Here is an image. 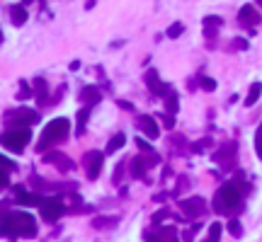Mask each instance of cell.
Masks as SVG:
<instances>
[{
    "label": "cell",
    "instance_id": "cell-1",
    "mask_svg": "<svg viewBox=\"0 0 262 242\" xmlns=\"http://www.w3.org/2000/svg\"><path fill=\"white\" fill-rule=\"evenodd\" d=\"M0 235H5V238H34L37 221H34V216H29L24 211L7 213L0 218Z\"/></svg>",
    "mask_w": 262,
    "mask_h": 242
},
{
    "label": "cell",
    "instance_id": "cell-2",
    "mask_svg": "<svg viewBox=\"0 0 262 242\" xmlns=\"http://www.w3.org/2000/svg\"><path fill=\"white\" fill-rule=\"evenodd\" d=\"M243 201V191L236 182H226V184L219 186L216 196H214V208L219 213H228V211H236Z\"/></svg>",
    "mask_w": 262,
    "mask_h": 242
},
{
    "label": "cell",
    "instance_id": "cell-3",
    "mask_svg": "<svg viewBox=\"0 0 262 242\" xmlns=\"http://www.w3.org/2000/svg\"><path fill=\"white\" fill-rule=\"evenodd\" d=\"M68 131H71V121L68 119H54L46 129H44V133H41V141L37 143V150H46L51 143H61L63 138H68Z\"/></svg>",
    "mask_w": 262,
    "mask_h": 242
},
{
    "label": "cell",
    "instance_id": "cell-4",
    "mask_svg": "<svg viewBox=\"0 0 262 242\" xmlns=\"http://www.w3.org/2000/svg\"><path fill=\"white\" fill-rule=\"evenodd\" d=\"M29 138H32L29 129H10V131H5V133H2L0 143H2L7 150H15V153H19V150L29 143Z\"/></svg>",
    "mask_w": 262,
    "mask_h": 242
},
{
    "label": "cell",
    "instance_id": "cell-5",
    "mask_svg": "<svg viewBox=\"0 0 262 242\" xmlns=\"http://www.w3.org/2000/svg\"><path fill=\"white\" fill-rule=\"evenodd\" d=\"M39 208H41L44 221H49V223H54V221H58V218L63 216V201H61V199H56V196L44 199V201L39 204Z\"/></svg>",
    "mask_w": 262,
    "mask_h": 242
},
{
    "label": "cell",
    "instance_id": "cell-6",
    "mask_svg": "<svg viewBox=\"0 0 262 242\" xmlns=\"http://www.w3.org/2000/svg\"><path fill=\"white\" fill-rule=\"evenodd\" d=\"M180 211H185L189 218H199V216H204L206 201L202 199V196H189V199H182V201H180Z\"/></svg>",
    "mask_w": 262,
    "mask_h": 242
},
{
    "label": "cell",
    "instance_id": "cell-7",
    "mask_svg": "<svg viewBox=\"0 0 262 242\" xmlns=\"http://www.w3.org/2000/svg\"><path fill=\"white\" fill-rule=\"evenodd\" d=\"M10 119V124H15V129H17L19 124H37L39 121V114L34 112V109H29V107H19V109H15L12 114H7Z\"/></svg>",
    "mask_w": 262,
    "mask_h": 242
},
{
    "label": "cell",
    "instance_id": "cell-8",
    "mask_svg": "<svg viewBox=\"0 0 262 242\" xmlns=\"http://www.w3.org/2000/svg\"><path fill=\"white\" fill-rule=\"evenodd\" d=\"M102 162H105V158H102V153H97V150L85 155V169H88V177H90V179H97V177H100Z\"/></svg>",
    "mask_w": 262,
    "mask_h": 242
},
{
    "label": "cell",
    "instance_id": "cell-9",
    "mask_svg": "<svg viewBox=\"0 0 262 242\" xmlns=\"http://www.w3.org/2000/svg\"><path fill=\"white\" fill-rule=\"evenodd\" d=\"M238 19H241V24L243 27H255V24H260V12H258V7L255 5H243L241 10H238Z\"/></svg>",
    "mask_w": 262,
    "mask_h": 242
},
{
    "label": "cell",
    "instance_id": "cell-10",
    "mask_svg": "<svg viewBox=\"0 0 262 242\" xmlns=\"http://www.w3.org/2000/svg\"><path fill=\"white\" fill-rule=\"evenodd\" d=\"M143 240L146 242H180L177 240V230L175 228H163L160 233H146L143 235Z\"/></svg>",
    "mask_w": 262,
    "mask_h": 242
},
{
    "label": "cell",
    "instance_id": "cell-11",
    "mask_svg": "<svg viewBox=\"0 0 262 242\" xmlns=\"http://www.w3.org/2000/svg\"><path fill=\"white\" fill-rule=\"evenodd\" d=\"M136 124H138V129L143 131V136L150 138V141L160 136V129H158V124H155V119H153V116H138V119H136Z\"/></svg>",
    "mask_w": 262,
    "mask_h": 242
},
{
    "label": "cell",
    "instance_id": "cell-12",
    "mask_svg": "<svg viewBox=\"0 0 262 242\" xmlns=\"http://www.w3.org/2000/svg\"><path fill=\"white\" fill-rule=\"evenodd\" d=\"M44 160H46L49 165H56L61 172H71V169L75 167L73 160H68V155H63V153H49Z\"/></svg>",
    "mask_w": 262,
    "mask_h": 242
},
{
    "label": "cell",
    "instance_id": "cell-13",
    "mask_svg": "<svg viewBox=\"0 0 262 242\" xmlns=\"http://www.w3.org/2000/svg\"><path fill=\"white\" fill-rule=\"evenodd\" d=\"M146 85H148V87L155 94H163V97H165V94H170V87L165 85V82H160V78H158V73H155V71H148V73H146Z\"/></svg>",
    "mask_w": 262,
    "mask_h": 242
},
{
    "label": "cell",
    "instance_id": "cell-14",
    "mask_svg": "<svg viewBox=\"0 0 262 242\" xmlns=\"http://www.w3.org/2000/svg\"><path fill=\"white\" fill-rule=\"evenodd\" d=\"M233 158H236V143H231V146H224V148L216 153V162L219 165H233Z\"/></svg>",
    "mask_w": 262,
    "mask_h": 242
},
{
    "label": "cell",
    "instance_id": "cell-15",
    "mask_svg": "<svg viewBox=\"0 0 262 242\" xmlns=\"http://www.w3.org/2000/svg\"><path fill=\"white\" fill-rule=\"evenodd\" d=\"M27 17H29V15H27V7H24V5H12V7H10V19H12L15 27H22V24L27 22Z\"/></svg>",
    "mask_w": 262,
    "mask_h": 242
},
{
    "label": "cell",
    "instance_id": "cell-16",
    "mask_svg": "<svg viewBox=\"0 0 262 242\" xmlns=\"http://www.w3.org/2000/svg\"><path fill=\"white\" fill-rule=\"evenodd\" d=\"M80 99H83L85 104H97V102L102 99V94H100V90H97V87L88 85V87H83V90H80Z\"/></svg>",
    "mask_w": 262,
    "mask_h": 242
},
{
    "label": "cell",
    "instance_id": "cell-17",
    "mask_svg": "<svg viewBox=\"0 0 262 242\" xmlns=\"http://www.w3.org/2000/svg\"><path fill=\"white\" fill-rule=\"evenodd\" d=\"M15 191L19 194V196H17V201H19V204H24V206H34V204H41V201H44L41 196H37V194H32V191H24L22 186H17Z\"/></svg>",
    "mask_w": 262,
    "mask_h": 242
},
{
    "label": "cell",
    "instance_id": "cell-18",
    "mask_svg": "<svg viewBox=\"0 0 262 242\" xmlns=\"http://www.w3.org/2000/svg\"><path fill=\"white\" fill-rule=\"evenodd\" d=\"M34 92H37L39 104H46L49 102V87H46L44 78H34Z\"/></svg>",
    "mask_w": 262,
    "mask_h": 242
},
{
    "label": "cell",
    "instance_id": "cell-19",
    "mask_svg": "<svg viewBox=\"0 0 262 242\" xmlns=\"http://www.w3.org/2000/svg\"><path fill=\"white\" fill-rule=\"evenodd\" d=\"M260 94H262V82H253V85H250V92L245 97V107H253V104L260 99Z\"/></svg>",
    "mask_w": 262,
    "mask_h": 242
},
{
    "label": "cell",
    "instance_id": "cell-20",
    "mask_svg": "<svg viewBox=\"0 0 262 242\" xmlns=\"http://www.w3.org/2000/svg\"><path fill=\"white\" fill-rule=\"evenodd\" d=\"M146 158H133L131 160V174L133 177H146Z\"/></svg>",
    "mask_w": 262,
    "mask_h": 242
},
{
    "label": "cell",
    "instance_id": "cell-21",
    "mask_svg": "<svg viewBox=\"0 0 262 242\" xmlns=\"http://www.w3.org/2000/svg\"><path fill=\"white\" fill-rule=\"evenodd\" d=\"M124 143H127V136H124V133H117L112 141L107 143V153H114V150L124 148Z\"/></svg>",
    "mask_w": 262,
    "mask_h": 242
},
{
    "label": "cell",
    "instance_id": "cell-22",
    "mask_svg": "<svg viewBox=\"0 0 262 242\" xmlns=\"http://www.w3.org/2000/svg\"><path fill=\"white\" fill-rule=\"evenodd\" d=\"M165 107H168V114H177V109H180V102H177V94L175 92H170V94H165Z\"/></svg>",
    "mask_w": 262,
    "mask_h": 242
},
{
    "label": "cell",
    "instance_id": "cell-23",
    "mask_svg": "<svg viewBox=\"0 0 262 242\" xmlns=\"http://www.w3.org/2000/svg\"><path fill=\"white\" fill-rule=\"evenodd\" d=\"M221 24H224V19H221V17H216V15L206 17V19H204V29H206V34H209V32L214 34V29H219Z\"/></svg>",
    "mask_w": 262,
    "mask_h": 242
},
{
    "label": "cell",
    "instance_id": "cell-24",
    "mask_svg": "<svg viewBox=\"0 0 262 242\" xmlns=\"http://www.w3.org/2000/svg\"><path fill=\"white\" fill-rule=\"evenodd\" d=\"M221 230H224V225H221V223H211V225H209V242H219Z\"/></svg>",
    "mask_w": 262,
    "mask_h": 242
},
{
    "label": "cell",
    "instance_id": "cell-25",
    "mask_svg": "<svg viewBox=\"0 0 262 242\" xmlns=\"http://www.w3.org/2000/svg\"><path fill=\"white\" fill-rule=\"evenodd\" d=\"M228 233H231L233 238H241V235H243V225H241V221H236V218L228 221Z\"/></svg>",
    "mask_w": 262,
    "mask_h": 242
},
{
    "label": "cell",
    "instance_id": "cell-26",
    "mask_svg": "<svg viewBox=\"0 0 262 242\" xmlns=\"http://www.w3.org/2000/svg\"><path fill=\"white\" fill-rule=\"evenodd\" d=\"M199 80H202L199 85H202L204 90H209V92H214V90H216V80H214V78H206V75H202Z\"/></svg>",
    "mask_w": 262,
    "mask_h": 242
},
{
    "label": "cell",
    "instance_id": "cell-27",
    "mask_svg": "<svg viewBox=\"0 0 262 242\" xmlns=\"http://www.w3.org/2000/svg\"><path fill=\"white\" fill-rule=\"evenodd\" d=\"M88 109H80L78 112V133H83V126H85V121H88Z\"/></svg>",
    "mask_w": 262,
    "mask_h": 242
},
{
    "label": "cell",
    "instance_id": "cell-28",
    "mask_svg": "<svg viewBox=\"0 0 262 242\" xmlns=\"http://www.w3.org/2000/svg\"><path fill=\"white\" fill-rule=\"evenodd\" d=\"M93 225L95 228H110V225H117V218H110V221H105V218H95Z\"/></svg>",
    "mask_w": 262,
    "mask_h": 242
},
{
    "label": "cell",
    "instance_id": "cell-29",
    "mask_svg": "<svg viewBox=\"0 0 262 242\" xmlns=\"http://www.w3.org/2000/svg\"><path fill=\"white\" fill-rule=\"evenodd\" d=\"M182 32H185V27H182V24H172V27L168 29V37L170 39H177Z\"/></svg>",
    "mask_w": 262,
    "mask_h": 242
},
{
    "label": "cell",
    "instance_id": "cell-30",
    "mask_svg": "<svg viewBox=\"0 0 262 242\" xmlns=\"http://www.w3.org/2000/svg\"><path fill=\"white\" fill-rule=\"evenodd\" d=\"M158 119H163V126H165V129H175V119H172V114H160Z\"/></svg>",
    "mask_w": 262,
    "mask_h": 242
},
{
    "label": "cell",
    "instance_id": "cell-31",
    "mask_svg": "<svg viewBox=\"0 0 262 242\" xmlns=\"http://www.w3.org/2000/svg\"><path fill=\"white\" fill-rule=\"evenodd\" d=\"M255 150H258V155L262 158V126L258 129V133H255Z\"/></svg>",
    "mask_w": 262,
    "mask_h": 242
},
{
    "label": "cell",
    "instance_id": "cell-32",
    "mask_svg": "<svg viewBox=\"0 0 262 242\" xmlns=\"http://www.w3.org/2000/svg\"><path fill=\"white\" fill-rule=\"evenodd\" d=\"M136 146H138V148H141V150H146V153H150V155H155V153L150 150V146H148V143H146V141H143V138H136Z\"/></svg>",
    "mask_w": 262,
    "mask_h": 242
},
{
    "label": "cell",
    "instance_id": "cell-33",
    "mask_svg": "<svg viewBox=\"0 0 262 242\" xmlns=\"http://www.w3.org/2000/svg\"><path fill=\"white\" fill-rule=\"evenodd\" d=\"M165 216H168V208H160V211H158V213L153 216V223H160V221H163Z\"/></svg>",
    "mask_w": 262,
    "mask_h": 242
},
{
    "label": "cell",
    "instance_id": "cell-34",
    "mask_svg": "<svg viewBox=\"0 0 262 242\" xmlns=\"http://www.w3.org/2000/svg\"><path fill=\"white\" fill-rule=\"evenodd\" d=\"M7 182H10V179H7V172H5V169H0V189H5Z\"/></svg>",
    "mask_w": 262,
    "mask_h": 242
},
{
    "label": "cell",
    "instance_id": "cell-35",
    "mask_svg": "<svg viewBox=\"0 0 262 242\" xmlns=\"http://www.w3.org/2000/svg\"><path fill=\"white\" fill-rule=\"evenodd\" d=\"M236 41V49H248V41L245 39H233Z\"/></svg>",
    "mask_w": 262,
    "mask_h": 242
},
{
    "label": "cell",
    "instance_id": "cell-36",
    "mask_svg": "<svg viewBox=\"0 0 262 242\" xmlns=\"http://www.w3.org/2000/svg\"><path fill=\"white\" fill-rule=\"evenodd\" d=\"M0 165H5V167H15V162H10V160H5V158H2V155H0Z\"/></svg>",
    "mask_w": 262,
    "mask_h": 242
},
{
    "label": "cell",
    "instance_id": "cell-37",
    "mask_svg": "<svg viewBox=\"0 0 262 242\" xmlns=\"http://www.w3.org/2000/svg\"><path fill=\"white\" fill-rule=\"evenodd\" d=\"M206 242H209V240H206Z\"/></svg>",
    "mask_w": 262,
    "mask_h": 242
}]
</instances>
